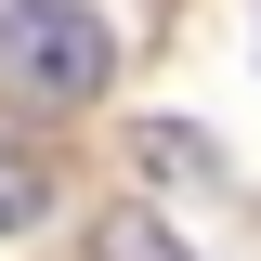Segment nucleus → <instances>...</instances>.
<instances>
[{
  "label": "nucleus",
  "instance_id": "obj_1",
  "mask_svg": "<svg viewBox=\"0 0 261 261\" xmlns=\"http://www.w3.org/2000/svg\"><path fill=\"white\" fill-rule=\"evenodd\" d=\"M118 79V39H105L92 0H0V105L27 118H65Z\"/></svg>",
  "mask_w": 261,
  "mask_h": 261
},
{
  "label": "nucleus",
  "instance_id": "obj_3",
  "mask_svg": "<svg viewBox=\"0 0 261 261\" xmlns=\"http://www.w3.org/2000/svg\"><path fill=\"white\" fill-rule=\"evenodd\" d=\"M27 222H39V170L0 144V235H27Z\"/></svg>",
  "mask_w": 261,
  "mask_h": 261
},
{
  "label": "nucleus",
  "instance_id": "obj_2",
  "mask_svg": "<svg viewBox=\"0 0 261 261\" xmlns=\"http://www.w3.org/2000/svg\"><path fill=\"white\" fill-rule=\"evenodd\" d=\"M92 261H196L183 235L157 222V209H144V196H130V209H105V235H92Z\"/></svg>",
  "mask_w": 261,
  "mask_h": 261
}]
</instances>
